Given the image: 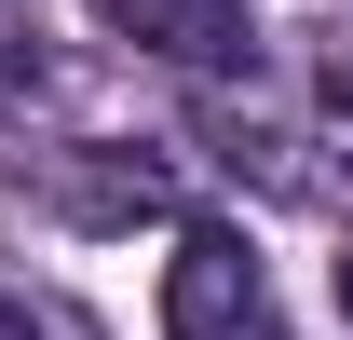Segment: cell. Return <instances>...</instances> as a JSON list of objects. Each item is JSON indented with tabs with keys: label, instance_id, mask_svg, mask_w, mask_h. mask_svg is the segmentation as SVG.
<instances>
[{
	"label": "cell",
	"instance_id": "6da1fadb",
	"mask_svg": "<svg viewBox=\"0 0 353 340\" xmlns=\"http://www.w3.org/2000/svg\"><path fill=\"white\" fill-rule=\"evenodd\" d=\"M163 340H285L272 272H259V245L231 218H176V245H163Z\"/></svg>",
	"mask_w": 353,
	"mask_h": 340
},
{
	"label": "cell",
	"instance_id": "7a4b0ae2",
	"mask_svg": "<svg viewBox=\"0 0 353 340\" xmlns=\"http://www.w3.org/2000/svg\"><path fill=\"white\" fill-rule=\"evenodd\" d=\"M204 136H218L231 177H259V191H285V205H353V123H272V109H245V95H204Z\"/></svg>",
	"mask_w": 353,
	"mask_h": 340
},
{
	"label": "cell",
	"instance_id": "3957f363",
	"mask_svg": "<svg viewBox=\"0 0 353 340\" xmlns=\"http://www.w3.org/2000/svg\"><path fill=\"white\" fill-rule=\"evenodd\" d=\"M95 28L163 55V68H190V82H245L259 68V14L245 0H95Z\"/></svg>",
	"mask_w": 353,
	"mask_h": 340
},
{
	"label": "cell",
	"instance_id": "277c9868",
	"mask_svg": "<svg viewBox=\"0 0 353 340\" xmlns=\"http://www.w3.org/2000/svg\"><path fill=\"white\" fill-rule=\"evenodd\" d=\"M41 205L82 218V232H136V218L176 205V177L150 164V150H54V164H41Z\"/></svg>",
	"mask_w": 353,
	"mask_h": 340
},
{
	"label": "cell",
	"instance_id": "5b68a950",
	"mask_svg": "<svg viewBox=\"0 0 353 340\" xmlns=\"http://www.w3.org/2000/svg\"><path fill=\"white\" fill-rule=\"evenodd\" d=\"M312 68H326V109H340V123H353V14H340V28H326V41H312Z\"/></svg>",
	"mask_w": 353,
	"mask_h": 340
},
{
	"label": "cell",
	"instance_id": "8992f818",
	"mask_svg": "<svg viewBox=\"0 0 353 340\" xmlns=\"http://www.w3.org/2000/svg\"><path fill=\"white\" fill-rule=\"evenodd\" d=\"M28 82H41V55H28V41H14V28H0V109H14V95H28Z\"/></svg>",
	"mask_w": 353,
	"mask_h": 340
},
{
	"label": "cell",
	"instance_id": "52a82bcc",
	"mask_svg": "<svg viewBox=\"0 0 353 340\" xmlns=\"http://www.w3.org/2000/svg\"><path fill=\"white\" fill-rule=\"evenodd\" d=\"M0 340H54V327H41V313H28L14 286H0Z\"/></svg>",
	"mask_w": 353,
	"mask_h": 340
},
{
	"label": "cell",
	"instance_id": "ba28073f",
	"mask_svg": "<svg viewBox=\"0 0 353 340\" xmlns=\"http://www.w3.org/2000/svg\"><path fill=\"white\" fill-rule=\"evenodd\" d=\"M340 313H353V258H340Z\"/></svg>",
	"mask_w": 353,
	"mask_h": 340
}]
</instances>
